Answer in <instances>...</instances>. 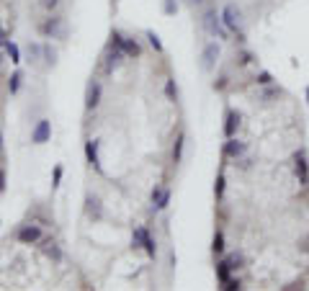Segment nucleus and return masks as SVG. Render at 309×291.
<instances>
[{
    "instance_id": "obj_10",
    "label": "nucleus",
    "mask_w": 309,
    "mask_h": 291,
    "mask_svg": "<svg viewBox=\"0 0 309 291\" xmlns=\"http://www.w3.org/2000/svg\"><path fill=\"white\" fill-rule=\"evenodd\" d=\"M42 240V229H39L36 224H26V227H21V232H18V242H23V245H34V242H39Z\"/></svg>"
},
{
    "instance_id": "obj_5",
    "label": "nucleus",
    "mask_w": 309,
    "mask_h": 291,
    "mask_svg": "<svg viewBox=\"0 0 309 291\" xmlns=\"http://www.w3.org/2000/svg\"><path fill=\"white\" fill-rule=\"evenodd\" d=\"M219 54H222L219 41H209V44L204 47V52H201V67H204V70H214Z\"/></svg>"
},
{
    "instance_id": "obj_14",
    "label": "nucleus",
    "mask_w": 309,
    "mask_h": 291,
    "mask_svg": "<svg viewBox=\"0 0 309 291\" xmlns=\"http://www.w3.org/2000/svg\"><path fill=\"white\" fill-rule=\"evenodd\" d=\"M224 263H227L229 271H237V268H242V255L240 253H232V255L224 258Z\"/></svg>"
},
{
    "instance_id": "obj_16",
    "label": "nucleus",
    "mask_w": 309,
    "mask_h": 291,
    "mask_svg": "<svg viewBox=\"0 0 309 291\" xmlns=\"http://www.w3.org/2000/svg\"><path fill=\"white\" fill-rule=\"evenodd\" d=\"M6 52H8V57H11V62H13V65H18V62H21V49L13 44V41H8V44H6Z\"/></svg>"
},
{
    "instance_id": "obj_12",
    "label": "nucleus",
    "mask_w": 309,
    "mask_h": 291,
    "mask_svg": "<svg viewBox=\"0 0 309 291\" xmlns=\"http://www.w3.org/2000/svg\"><path fill=\"white\" fill-rule=\"evenodd\" d=\"M168 201H170V191H168V188L158 186V188L152 191V203H154V209H165Z\"/></svg>"
},
{
    "instance_id": "obj_8",
    "label": "nucleus",
    "mask_w": 309,
    "mask_h": 291,
    "mask_svg": "<svg viewBox=\"0 0 309 291\" xmlns=\"http://www.w3.org/2000/svg\"><path fill=\"white\" fill-rule=\"evenodd\" d=\"M62 31H65V23H62V18H59V16H52V18L42 26V34H44L47 39H59V36H62Z\"/></svg>"
},
{
    "instance_id": "obj_1",
    "label": "nucleus",
    "mask_w": 309,
    "mask_h": 291,
    "mask_svg": "<svg viewBox=\"0 0 309 291\" xmlns=\"http://www.w3.org/2000/svg\"><path fill=\"white\" fill-rule=\"evenodd\" d=\"M222 21H224L227 31L237 34V39L245 41V34H242V11H240L235 3H227V6L222 8Z\"/></svg>"
},
{
    "instance_id": "obj_23",
    "label": "nucleus",
    "mask_w": 309,
    "mask_h": 291,
    "mask_svg": "<svg viewBox=\"0 0 309 291\" xmlns=\"http://www.w3.org/2000/svg\"><path fill=\"white\" fill-rule=\"evenodd\" d=\"M180 152H183V134L175 139V147H173V162H180Z\"/></svg>"
},
{
    "instance_id": "obj_37",
    "label": "nucleus",
    "mask_w": 309,
    "mask_h": 291,
    "mask_svg": "<svg viewBox=\"0 0 309 291\" xmlns=\"http://www.w3.org/2000/svg\"><path fill=\"white\" fill-rule=\"evenodd\" d=\"M0 147H3V137H0Z\"/></svg>"
},
{
    "instance_id": "obj_24",
    "label": "nucleus",
    "mask_w": 309,
    "mask_h": 291,
    "mask_svg": "<svg viewBox=\"0 0 309 291\" xmlns=\"http://www.w3.org/2000/svg\"><path fill=\"white\" fill-rule=\"evenodd\" d=\"M18 88H21V72H16V75L11 77V82H8V91H11V93H18Z\"/></svg>"
},
{
    "instance_id": "obj_33",
    "label": "nucleus",
    "mask_w": 309,
    "mask_h": 291,
    "mask_svg": "<svg viewBox=\"0 0 309 291\" xmlns=\"http://www.w3.org/2000/svg\"><path fill=\"white\" fill-rule=\"evenodd\" d=\"M59 181H62V168L57 165V168H54V186H59Z\"/></svg>"
},
{
    "instance_id": "obj_13",
    "label": "nucleus",
    "mask_w": 309,
    "mask_h": 291,
    "mask_svg": "<svg viewBox=\"0 0 309 291\" xmlns=\"http://www.w3.org/2000/svg\"><path fill=\"white\" fill-rule=\"evenodd\" d=\"M85 155H88V162L93 165V168L101 170V160H98V139H88V142H85Z\"/></svg>"
},
{
    "instance_id": "obj_4",
    "label": "nucleus",
    "mask_w": 309,
    "mask_h": 291,
    "mask_svg": "<svg viewBox=\"0 0 309 291\" xmlns=\"http://www.w3.org/2000/svg\"><path fill=\"white\" fill-rule=\"evenodd\" d=\"M111 39H113V47H119L127 57H139V52H142V49H139V44H137L134 39H124L121 34H116V31L111 34Z\"/></svg>"
},
{
    "instance_id": "obj_18",
    "label": "nucleus",
    "mask_w": 309,
    "mask_h": 291,
    "mask_svg": "<svg viewBox=\"0 0 309 291\" xmlns=\"http://www.w3.org/2000/svg\"><path fill=\"white\" fill-rule=\"evenodd\" d=\"M121 54H124V52H121L119 47H116V49H113V52L108 54V70H113V67H119V62H121Z\"/></svg>"
},
{
    "instance_id": "obj_7",
    "label": "nucleus",
    "mask_w": 309,
    "mask_h": 291,
    "mask_svg": "<svg viewBox=\"0 0 309 291\" xmlns=\"http://www.w3.org/2000/svg\"><path fill=\"white\" fill-rule=\"evenodd\" d=\"M101 93H103L101 82H98V80H90V82H88V91H85V108H88V111H93V108L101 103Z\"/></svg>"
},
{
    "instance_id": "obj_30",
    "label": "nucleus",
    "mask_w": 309,
    "mask_h": 291,
    "mask_svg": "<svg viewBox=\"0 0 309 291\" xmlns=\"http://www.w3.org/2000/svg\"><path fill=\"white\" fill-rule=\"evenodd\" d=\"M250 62H253V54L250 52H242L240 54V65H250Z\"/></svg>"
},
{
    "instance_id": "obj_15",
    "label": "nucleus",
    "mask_w": 309,
    "mask_h": 291,
    "mask_svg": "<svg viewBox=\"0 0 309 291\" xmlns=\"http://www.w3.org/2000/svg\"><path fill=\"white\" fill-rule=\"evenodd\" d=\"M149 232H147V227H137L134 229V235H132V245L134 247H142V242H144V237H147Z\"/></svg>"
},
{
    "instance_id": "obj_2",
    "label": "nucleus",
    "mask_w": 309,
    "mask_h": 291,
    "mask_svg": "<svg viewBox=\"0 0 309 291\" xmlns=\"http://www.w3.org/2000/svg\"><path fill=\"white\" fill-rule=\"evenodd\" d=\"M201 26H204L211 36H217V39H227V26H224V21H222V13H217V11H206L204 18H201Z\"/></svg>"
},
{
    "instance_id": "obj_17",
    "label": "nucleus",
    "mask_w": 309,
    "mask_h": 291,
    "mask_svg": "<svg viewBox=\"0 0 309 291\" xmlns=\"http://www.w3.org/2000/svg\"><path fill=\"white\" fill-rule=\"evenodd\" d=\"M44 253H47L49 258H54V260H59V247H57V242H52V240H47V242H44Z\"/></svg>"
},
{
    "instance_id": "obj_27",
    "label": "nucleus",
    "mask_w": 309,
    "mask_h": 291,
    "mask_svg": "<svg viewBox=\"0 0 309 291\" xmlns=\"http://www.w3.org/2000/svg\"><path fill=\"white\" fill-rule=\"evenodd\" d=\"M57 6H59V0H42V8L44 11H54Z\"/></svg>"
},
{
    "instance_id": "obj_25",
    "label": "nucleus",
    "mask_w": 309,
    "mask_h": 291,
    "mask_svg": "<svg viewBox=\"0 0 309 291\" xmlns=\"http://www.w3.org/2000/svg\"><path fill=\"white\" fill-rule=\"evenodd\" d=\"M214 193H217V198H222V196H224V176H219V178H217V186H214Z\"/></svg>"
},
{
    "instance_id": "obj_28",
    "label": "nucleus",
    "mask_w": 309,
    "mask_h": 291,
    "mask_svg": "<svg viewBox=\"0 0 309 291\" xmlns=\"http://www.w3.org/2000/svg\"><path fill=\"white\" fill-rule=\"evenodd\" d=\"M44 54H47V62H49V65H54V62H57V52H54V49L44 47Z\"/></svg>"
},
{
    "instance_id": "obj_20",
    "label": "nucleus",
    "mask_w": 309,
    "mask_h": 291,
    "mask_svg": "<svg viewBox=\"0 0 309 291\" xmlns=\"http://www.w3.org/2000/svg\"><path fill=\"white\" fill-rule=\"evenodd\" d=\"M211 250H214V253H224V235H222V232H217V235H214Z\"/></svg>"
},
{
    "instance_id": "obj_3",
    "label": "nucleus",
    "mask_w": 309,
    "mask_h": 291,
    "mask_svg": "<svg viewBox=\"0 0 309 291\" xmlns=\"http://www.w3.org/2000/svg\"><path fill=\"white\" fill-rule=\"evenodd\" d=\"M291 160H294V173H296L299 186L306 188V186H309V160H306V152L299 150V152H294Z\"/></svg>"
},
{
    "instance_id": "obj_31",
    "label": "nucleus",
    "mask_w": 309,
    "mask_h": 291,
    "mask_svg": "<svg viewBox=\"0 0 309 291\" xmlns=\"http://www.w3.org/2000/svg\"><path fill=\"white\" fill-rule=\"evenodd\" d=\"M8 44V34H6V28L0 26V47H6Z\"/></svg>"
},
{
    "instance_id": "obj_36",
    "label": "nucleus",
    "mask_w": 309,
    "mask_h": 291,
    "mask_svg": "<svg viewBox=\"0 0 309 291\" xmlns=\"http://www.w3.org/2000/svg\"><path fill=\"white\" fill-rule=\"evenodd\" d=\"M306 103H309V88H306Z\"/></svg>"
},
{
    "instance_id": "obj_35",
    "label": "nucleus",
    "mask_w": 309,
    "mask_h": 291,
    "mask_svg": "<svg viewBox=\"0 0 309 291\" xmlns=\"http://www.w3.org/2000/svg\"><path fill=\"white\" fill-rule=\"evenodd\" d=\"M3 188H6V173L0 170V191H3Z\"/></svg>"
},
{
    "instance_id": "obj_34",
    "label": "nucleus",
    "mask_w": 309,
    "mask_h": 291,
    "mask_svg": "<svg viewBox=\"0 0 309 291\" xmlns=\"http://www.w3.org/2000/svg\"><path fill=\"white\" fill-rule=\"evenodd\" d=\"M28 54H31V62H36V57H39V47H31Z\"/></svg>"
},
{
    "instance_id": "obj_21",
    "label": "nucleus",
    "mask_w": 309,
    "mask_h": 291,
    "mask_svg": "<svg viewBox=\"0 0 309 291\" xmlns=\"http://www.w3.org/2000/svg\"><path fill=\"white\" fill-rule=\"evenodd\" d=\"M217 276H219V283H227V281H229V268H227L224 260L217 266Z\"/></svg>"
},
{
    "instance_id": "obj_32",
    "label": "nucleus",
    "mask_w": 309,
    "mask_h": 291,
    "mask_svg": "<svg viewBox=\"0 0 309 291\" xmlns=\"http://www.w3.org/2000/svg\"><path fill=\"white\" fill-rule=\"evenodd\" d=\"M186 3H188L191 8H201V6L206 3V0H186Z\"/></svg>"
},
{
    "instance_id": "obj_6",
    "label": "nucleus",
    "mask_w": 309,
    "mask_h": 291,
    "mask_svg": "<svg viewBox=\"0 0 309 291\" xmlns=\"http://www.w3.org/2000/svg\"><path fill=\"white\" fill-rule=\"evenodd\" d=\"M49 137H52V124H49L47 119L36 121V127H34V132H31V142H34V144H44V142H49Z\"/></svg>"
},
{
    "instance_id": "obj_19",
    "label": "nucleus",
    "mask_w": 309,
    "mask_h": 291,
    "mask_svg": "<svg viewBox=\"0 0 309 291\" xmlns=\"http://www.w3.org/2000/svg\"><path fill=\"white\" fill-rule=\"evenodd\" d=\"M147 39H149V47H152L154 52H163V41H160L158 34H154V31H147Z\"/></svg>"
},
{
    "instance_id": "obj_26",
    "label": "nucleus",
    "mask_w": 309,
    "mask_h": 291,
    "mask_svg": "<svg viewBox=\"0 0 309 291\" xmlns=\"http://www.w3.org/2000/svg\"><path fill=\"white\" fill-rule=\"evenodd\" d=\"M165 91H168V96H170L173 101L178 98V88H175V82H173V80H168V85H165Z\"/></svg>"
},
{
    "instance_id": "obj_11",
    "label": "nucleus",
    "mask_w": 309,
    "mask_h": 291,
    "mask_svg": "<svg viewBox=\"0 0 309 291\" xmlns=\"http://www.w3.org/2000/svg\"><path fill=\"white\" fill-rule=\"evenodd\" d=\"M240 119H242V116H240L237 111H229V113H227V121H224V134H227V137H235V134H237Z\"/></svg>"
},
{
    "instance_id": "obj_22",
    "label": "nucleus",
    "mask_w": 309,
    "mask_h": 291,
    "mask_svg": "<svg viewBox=\"0 0 309 291\" xmlns=\"http://www.w3.org/2000/svg\"><path fill=\"white\" fill-rule=\"evenodd\" d=\"M255 82H258V85H270V82H273V75H270V72H258Z\"/></svg>"
},
{
    "instance_id": "obj_9",
    "label": "nucleus",
    "mask_w": 309,
    "mask_h": 291,
    "mask_svg": "<svg viewBox=\"0 0 309 291\" xmlns=\"http://www.w3.org/2000/svg\"><path fill=\"white\" fill-rule=\"evenodd\" d=\"M245 142H240V139H235V137H227V144H224V155L229 157V160H237V157H242L245 155Z\"/></svg>"
},
{
    "instance_id": "obj_29",
    "label": "nucleus",
    "mask_w": 309,
    "mask_h": 291,
    "mask_svg": "<svg viewBox=\"0 0 309 291\" xmlns=\"http://www.w3.org/2000/svg\"><path fill=\"white\" fill-rule=\"evenodd\" d=\"M175 11H178V6H175V0H165V13H168V16H173Z\"/></svg>"
}]
</instances>
